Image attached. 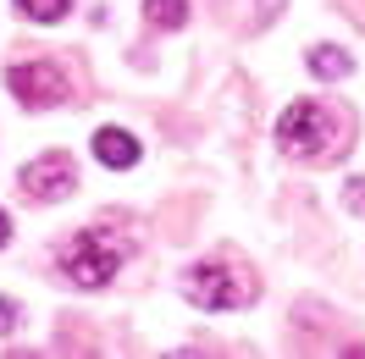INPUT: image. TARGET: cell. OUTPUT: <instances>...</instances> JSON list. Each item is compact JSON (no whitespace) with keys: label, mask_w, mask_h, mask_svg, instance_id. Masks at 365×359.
<instances>
[{"label":"cell","mask_w":365,"mask_h":359,"mask_svg":"<svg viewBox=\"0 0 365 359\" xmlns=\"http://www.w3.org/2000/svg\"><path fill=\"white\" fill-rule=\"evenodd\" d=\"M343 144H349V133L338 128V116L327 111L321 100H294L288 111L277 116V150L288 160L316 166V160H332Z\"/></svg>","instance_id":"cell-1"},{"label":"cell","mask_w":365,"mask_h":359,"mask_svg":"<svg viewBox=\"0 0 365 359\" xmlns=\"http://www.w3.org/2000/svg\"><path fill=\"white\" fill-rule=\"evenodd\" d=\"M178 288L200 310H244L255 293H260V282H255V271L232 266V260H194L178 276Z\"/></svg>","instance_id":"cell-2"},{"label":"cell","mask_w":365,"mask_h":359,"mask_svg":"<svg viewBox=\"0 0 365 359\" xmlns=\"http://www.w3.org/2000/svg\"><path fill=\"white\" fill-rule=\"evenodd\" d=\"M128 254H133L128 238H116L111 227H89V232H78L61 249V276L78 282V288H106L116 271L128 266Z\"/></svg>","instance_id":"cell-3"},{"label":"cell","mask_w":365,"mask_h":359,"mask_svg":"<svg viewBox=\"0 0 365 359\" xmlns=\"http://www.w3.org/2000/svg\"><path fill=\"white\" fill-rule=\"evenodd\" d=\"M6 83H11V100L28 111H50V105L67 100V72L56 61H23V67L6 72Z\"/></svg>","instance_id":"cell-4"},{"label":"cell","mask_w":365,"mask_h":359,"mask_svg":"<svg viewBox=\"0 0 365 359\" xmlns=\"http://www.w3.org/2000/svg\"><path fill=\"white\" fill-rule=\"evenodd\" d=\"M17 188H23L28 199H45V204L67 199L72 188H78V160H72V155H61V150H45L39 160H28V166H23Z\"/></svg>","instance_id":"cell-5"},{"label":"cell","mask_w":365,"mask_h":359,"mask_svg":"<svg viewBox=\"0 0 365 359\" xmlns=\"http://www.w3.org/2000/svg\"><path fill=\"white\" fill-rule=\"evenodd\" d=\"M94 160L111 166V172H128V166H138V138L128 128H100L94 133Z\"/></svg>","instance_id":"cell-6"},{"label":"cell","mask_w":365,"mask_h":359,"mask_svg":"<svg viewBox=\"0 0 365 359\" xmlns=\"http://www.w3.org/2000/svg\"><path fill=\"white\" fill-rule=\"evenodd\" d=\"M310 72H316V78H349V72H354V56L338 50V45H316L310 50Z\"/></svg>","instance_id":"cell-7"},{"label":"cell","mask_w":365,"mask_h":359,"mask_svg":"<svg viewBox=\"0 0 365 359\" xmlns=\"http://www.w3.org/2000/svg\"><path fill=\"white\" fill-rule=\"evenodd\" d=\"M144 23L178 33V28L188 23V0H144Z\"/></svg>","instance_id":"cell-8"},{"label":"cell","mask_w":365,"mask_h":359,"mask_svg":"<svg viewBox=\"0 0 365 359\" xmlns=\"http://www.w3.org/2000/svg\"><path fill=\"white\" fill-rule=\"evenodd\" d=\"M67 6H72V0H17V11H23L28 23H61Z\"/></svg>","instance_id":"cell-9"},{"label":"cell","mask_w":365,"mask_h":359,"mask_svg":"<svg viewBox=\"0 0 365 359\" xmlns=\"http://www.w3.org/2000/svg\"><path fill=\"white\" fill-rule=\"evenodd\" d=\"M343 204H349V216H365V177L343 182Z\"/></svg>","instance_id":"cell-10"},{"label":"cell","mask_w":365,"mask_h":359,"mask_svg":"<svg viewBox=\"0 0 365 359\" xmlns=\"http://www.w3.org/2000/svg\"><path fill=\"white\" fill-rule=\"evenodd\" d=\"M17 326V298H0V332H11Z\"/></svg>","instance_id":"cell-11"},{"label":"cell","mask_w":365,"mask_h":359,"mask_svg":"<svg viewBox=\"0 0 365 359\" xmlns=\"http://www.w3.org/2000/svg\"><path fill=\"white\" fill-rule=\"evenodd\" d=\"M11 244V216H6V210H0V249Z\"/></svg>","instance_id":"cell-12"}]
</instances>
